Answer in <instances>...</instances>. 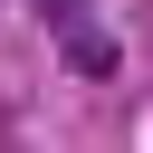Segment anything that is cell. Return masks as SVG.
<instances>
[{
	"label": "cell",
	"mask_w": 153,
	"mask_h": 153,
	"mask_svg": "<svg viewBox=\"0 0 153 153\" xmlns=\"http://www.w3.org/2000/svg\"><path fill=\"white\" fill-rule=\"evenodd\" d=\"M38 19H48V38L67 48V67H76V76H96V86H105V76L124 67V48H115V29H105V10H96V0H38Z\"/></svg>",
	"instance_id": "1"
}]
</instances>
